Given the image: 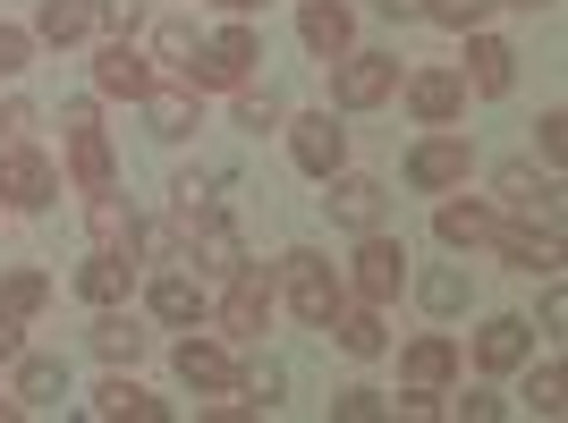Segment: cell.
<instances>
[{
	"mask_svg": "<svg viewBox=\"0 0 568 423\" xmlns=\"http://www.w3.org/2000/svg\"><path fill=\"white\" fill-rule=\"evenodd\" d=\"M272 280L288 288V306H297V322H314V330H332V313L348 306V280H339L332 262L314 255V246H288L281 262H272Z\"/></svg>",
	"mask_w": 568,
	"mask_h": 423,
	"instance_id": "1",
	"label": "cell"
},
{
	"mask_svg": "<svg viewBox=\"0 0 568 423\" xmlns=\"http://www.w3.org/2000/svg\"><path fill=\"white\" fill-rule=\"evenodd\" d=\"M390 94H399V60H382V51H339L332 60V111H382Z\"/></svg>",
	"mask_w": 568,
	"mask_h": 423,
	"instance_id": "2",
	"label": "cell"
},
{
	"mask_svg": "<svg viewBox=\"0 0 568 423\" xmlns=\"http://www.w3.org/2000/svg\"><path fill=\"white\" fill-rule=\"evenodd\" d=\"M348 288H356V306H390V297L407 288V246H399L390 229H365V237H356Z\"/></svg>",
	"mask_w": 568,
	"mask_h": 423,
	"instance_id": "3",
	"label": "cell"
},
{
	"mask_svg": "<svg viewBox=\"0 0 568 423\" xmlns=\"http://www.w3.org/2000/svg\"><path fill=\"white\" fill-rule=\"evenodd\" d=\"M467 169H475V144L458 136V127H433L416 153H407V187H425V195H450L467 187Z\"/></svg>",
	"mask_w": 568,
	"mask_h": 423,
	"instance_id": "4",
	"label": "cell"
},
{
	"mask_svg": "<svg viewBox=\"0 0 568 423\" xmlns=\"http://www.w3.org/2000/svg\"><path fill=\"white\" fill-rule=\"evenodd\" d=\"M272 306H281V280H272L263 262H237V271H230V297H221V330H230V339H263Z\"/></svg>",
	"mask_w": 568,
	"mask_h": 423,
	"instance_id": "5",
	"label": "cell"
},
{
	"mask_svg": "<svg viewBox=\"0 0 568 423\" xmlns=\"http://www.w3.org/2000/svg\"><path fill=\"white\" fill-rule=\"evenodd\" d=\"M60 127H69V178H77L85 195L111 187L119 169H111V136H102V111H94V102H69V111H60Z\"/></svg>",
	"mask_w": 568,
	"mask_h": 423,
	"instance_id": "6",
	"label": "cell"
},
{
	"mask_svg": "<svg viewBox=\"0 0 568 423\" xmlns=\"http://www.w3.org/2000/svg\"><path fill=\"white\" fill-rule=\"evenodd\" d=\"M51 195H60V169L34 153V136H26V144H0V204H9V212H43Z\"/></svg>",
	"mask_w": 568,
	"mask_h": 423,
	"instance_id": "7",
	"label": "cell"
},
{
	"mask_svg": "<svg viewBox=\"0 0 568 423\" xmlns=\"http://www.w3.org/2000/svg\"><path fill=\"white\" fill-rule=\"evenodd\" d=\"M493 195H500L509 212H526L535 229H560V178H551V169H535V162H500V169H493Z\"/></svg>",
	"mask_w": 568,
	"mask_h": 423,
	"instance_id": "8",
	"label": "cell"
},
{
	"mask_svg": "<svg viewBox=\"0 0 568 423\" xmlns=\"http://www.w3.org/2000/svg\"><path fill=\"white\" fill-rule=\"evenodd\" d=\"M399 94L416 111V127H458L467 118V76L458 69H416V76H399Z\"/></svg>",
	"mask_w": 568,
	"mask_h": 423,
	"instance_id": "9",
	"label": "cell"
},
{
	"mask_svg": "<svg viewBox=\"0 0 568 423\" xmlns=\"http://www.w3.org/2000/svg\"><path fill=\"white\" fill-rule=\"evenodd\" d=\"M323 187H332V195H323V212H332L339 229H356V237H365V229H382V220H390V187H382V178H356V169H332Z\"/></svg>",
	"mask_w": 568,
	"mask_h": 423,
	"instance_id": "10",
	"label": "cell"
},
{
	"mask_svg": "<svg viewBox=\"0 0 568 423\" xmlns=\"http://www.w3.org/2000/svg\"><path fill=\"white\" fill-rule=\"evenodd\" d=\"M288 153H297L306 178H332V169L348 162V127H339L332 111H306V118H288Z\"/></svg>",
	"mask_w": 568,
	"mask_h": 423,
	"instance_id": "11",
	"label": "cell"
},
{
	"mask_svg": "<svg viewBox=\"0 0 568 423\" xmlns=\"http://www.w3.org/2000/svg\"><path fill=\"white\" fill-rule=\"evenodd\" d=\"M493 246L509 271H544V280H560V229H535V220H493Z\"/></svg>",
	"mask_w": 568,
	"mask_h": 423,
	"instance_id": "12",
	"label": "cell"
},
{
	"mask_svg": "<svg viewBox=\"0 0 568 423\" xmlns=\"http://www.w3.org/2000/svg\"><path fill=\"white\" fill-rule=\"evenodd\" d=\"M179 381H187V390H204V399H230V390H237L230 339H179Z\"/></svg>",
	"mask_w": 568,
	"mask_h": 423,
	"instance_id": "13",
	"label": "cell"
},
{
	"mask_svg": "<svg viewBox=\"0 0 568 423\" xmlns=\"http://www.w3.org/2000/svg\"><path fill=\"white\" fill-rule=\"evenodd\" d=\"M526 355H535V322L526 313H493V322L475 330V364L484 373H518Z\"/></svg>",
	"mask_w": 568,
	"mask_h": 423,
	"instance_id": "14",
	"label": "cell"
},
{
	"mask_svg": "<svg viewBox=\"0 0 568 423\" xmlns=\"http://www.w3.org/2000/svg\"><path fill=\"white\" fill-rule=\"evenodd\" d=\"M297 43H306L314 60H339V51H356L348 0H306V9H297Z\"/></svg>",
	"mask_w": 568,
	"mask_h": 423,
	"instance_id": "15",
	"label": "cell"
},
{
	"mask_svg": "<svg viewBox=\"0 0 568 423\" xmlns=\"http://www.w3.org/2000/svg\"><path fill=\"white\" fill-rule=\"evenodd\" d=\"M94 85H102V94H119V102H144L162 76H153V60H144L136 43H102L94 51Z\"/></svg>",
	"mask_w": 568,
	"mask_h": 423,
	"instance_id": "16",
	"label": "cell"
},
{
	"mask_svg": "<svg viewBox=\"0 0 568 423\" xmlns=\"http://www.w3.org/2000/svg\"><path fill=\"white\" fill-rule=\"evenodd\" d=\"M475 85V94H509L518 85V51L500 43V34H484V25H467V69H458Z\"/></svg>",
	"mask_w": 568,
	"mask_h": 423,
	"instance_id": "17",
	"label": "cell"
},
{
	"mask_svg": "<svg viewBox=\"0 0 568 423\" xmlns=\"http://www.w3.org/2000/svg\"><path fill=\"white\" fill-rule=\"evenodd\" d=\"M144 306H153V322L187 330V322H204V313H213V297H204V280H187V271H162V280L144 288Z\"/></svg>",
	"mask_w": 568,
	"mask_h": 423,
	"instance_id": "18",
	"label": "cell"
},
{
	"mask_svg": "<svg viewBox=\"0 0 568 423\" xmlns=\"http://www.w3.org/2000/svg\"><path fill=\"white\" fill-rule=\"evenodd\" d=\"M128 280H136V262L119 255V246H94L85 271H77V297H85V306H128Z\"/></svg>",
	"mask_w": 568,
	"mask_h": 423,
	"instance_id": "19",
	"label": "cell"
},
{
	"mask_svg": "<svg viewBox=\"0 0 568 423\" xmlns=\"http://www.w3.org/2000/svg\"><path fill=\"white\" fill-rule=\"evenodd\" d=\"M399 373L416 381V390H450V381H458V339H442V330H425V339H407Z\"/></svg>",
	"mask_w": 568,
	"mask_h": 423,
	"instance_id": "20",
	"label": "cell"
},
{
	"mask_svg": "<svg viewBox=\"0 0 568 423\" xmlns=\"http://www.w3.org/2000/svg\"><path fill=\"white\" fill-rule=\"evenodd\" d=\"M144 348H153V330H144L136 313H119V306H102V322H94V355H102V364H136Z\"/></svg>",
	"mask_w": 568,
	"mask_h": 423,
	"instance_id": "21",
	"label": "cell"
},
{
	"mask_svg": "<svg viewBox=\"0 0 568 423\" xmlns=\"http://www.w3.org/2000/svg\"><path fill=\"white\" fill-rule=\"evenodd\" d=\"M94 415L102 423H119V415H128V423H162L170 415V399H153V390H136V381H102V390H94Z\"/></svg>",
	"mask_w": 568,
	"mask_h": 423,
	"instance_id": "22",
	"label": "cell"
},
{
	"mask_svg": "<svg viewBox=\"0 0 568 423\" xmlns=\"http://www.w3.org/2000/svg\"><path fill=\"white\" fill-rule=\"evenodd\" d=\"M144 127H153L162 144L195 136V94H187V85H153V94H144Z\"/></svg>",
	"mask_w": 568,
	"mask_h": 423,
	"instance_id": "23",
	"label": "cell"
},
{
	"mask_svg": "<svg viewBox=\"0 0 568 423\" xmlns=\"http://www.w3.org/2000/svg\"><path fill=\"white\" fill-rule=\"evenodd\" d=\"M18 399H26V415H34V406H60L69 399V364H60V355H18Z\"/></svg>",
	"mask_w": 568,
	"mask_h": 423,
	"instance_id": "24",
	"label": "cell"
},
{
	"mask_svg": "<svg viewBox=\"0 0 568 423\" xmlns=\"http://www.w3.org/2000/svg\"><path fill=\"white\" fill-rule=\"evenodd\" d=\"M332 339L356 355V364H365V355H382V348H390V330H382V306H339V313H332Z\"/></svg>",
	"mask_w": 568,
	"mask_h": 423,
	"instance_id": "25",
	"label": "cell"
},
{
	"mask_svg": "<svg viewBox=\"0 0 568 423\" xmlns=\"http://www.w3.org/2000/svg\"><path fill=\"white\" fill-rule=\"evenodd\" d=\"M85 229H94V246H119V255H128V246H136V212L119 204L111 187H94L85 195Z\"/></svg>",
	"mask_w": 568,
	"mask_h": 423,
	"instance_id": "26",
	"label": "cell"
},
{
	"mask_svg": "<svg viewBox=\"0 0 568 423\" xmlns=\"http://www.w3.org/2000/svg\"><path fill=\"white\" fill-rule=\"evenodd\" d=\"M94 34V0H43L34 9V43H85Z\"/></svg>",
	"mask_w": 568,
	"mask_h": 423,
	"instance_id": "27",
	"label": "cell"
},
{
	"mask_svg": "<svg viewBox=\"0 0 568 423\" xmlns=\"http://www.w3.org/2000/svg\"><path fill=\"white\" fill-rule=\"evenodd\" d=\"M433 229H442V246H493V204H442Z\"/></svg>",
	"mask_w": 568,
	"mask_h": 423,
	"instance_id": "28",
	"label": "cell"
},
{
	"mask_svg": "<svg viewBox=\"0 0 568 423\" xmlns=\"http://www.w3.org/2000/svg\"><path fill=\"white\" fill-rule=\"evenodd\" d=\"M237 390H246V406H255V415H272V406L288 399V373H281V364H272V355H255V364L237 373Z\"/></svg>",
	"mask_w": 568,
	"mask_h": 423,
	"instance_id": "29",
	"label": "cell"
},
{
	"mask_svg": "<svg viewBox=\"0 0 568 423\" xmlns=\"http://www.w3.org/2000/svg\"><path fill=\"white\" fill-rule=\"evenodd\" d=\"M416 297H425V313H442V322H450V313H467V271H450V262H442V271H425V280H416Z\"/></svg>",
	"mask_w": 568,
	"mask_h": 423,
	"instance_id": "30",
	"label": "cell"
},
{
	"mask_svg": "<svg viewBox=\"0 0 568 423\" xmlns=\"http://www.w3.org/2000/svg\"><path fill=\"white\" fill-rule=\"evenodd\" d=\"M195 51H204V43H195V25H187V18H162V25H153V60H162L170 76H187Z\"/></svg>",
	"mask_w": 568,
	"mask_h": 423,
	"instance_id": "31",
	"label": "cell"
},
{
	"mask_svg": "<svg viewBox=\"0 0 568 423\" xmlns=\"http://www.w3.org/2000/svg\"><path fill=\"white\" fill-rule=\"evenodd\" d=\"M0 306L18 313V322H26V313H43L51 306V280H43V271H9V280H0Z\"/></svg>",
	"mask_w": 568,
	"mask_h": 423,
	"instance_id": "32",
	"label": "cell"
},
{
	"mask_svg": "<svg viewBox=\"0 0 568 423\" xmlns=\"http://www.w3.org/2000/svg\"><path fill=\"white\" fill-rule=\"evenodd\" d=\"M237 127H246V136H272V127H281V94H255V85H237Z\"/></svg>",
	"mask_w": 568,
	"mask_h": 423,
	"instance_id": "33",
	"label": "cell"
},
{
	"mask_svg": "<svg viewBox=\"0 0 568 423\" xmlns=\"http://www.w3.org/2000/svg\"><path fill=\"white\" fill-rule=\"evenodd\" d=\"M500 0H425V18L433 25H450V34H467V25H484Z\"/></svg>",
	"mask_w": 568,
	"mask_h": 423,
	"instance_id": "34",
	"label": "cell"
},
{
	"mask_svg": "<svg viewBox=\"0 0 568 423\" xmlns=\"http://www.w3.org/2000/svg\"><path fill=\"white\" fill-rule=\"evenodd\" d=\"M560 406H568V399H560V364H535V373H526V415L551 423Z\"/></svg>",
	"mask_w": 568,
	"mask_h": 423,
	"instance_id": "35",
	"label": "cell"
},
{
	"mask_svg": "<svg viewBox=\"0 0 568 423\" xmlns=\"http://www.w3.org/2000/svg\"><path fill=\"white\" fill-rule=\"evenodd\" d=\"M94 25L111 34V43H128V34L144 25V0H94Z\"/></svg>",
	"mask_w": 568,
	"mask_h": 423,
	"instance_id": "36",
	"label": "cell"
},
{
	"mask_svg": "<svg viewBox=\"0 0 568 423\" xmlns=\"http://www.w3.org/2000/svg\"><path fill=\"white\" fill-rule=\"evenodd\" d=\"M34 69V25H0V76Z\"/></svg>",
	"mask_w": 568,
	"mask_h": 423,
	"instance_id": "37",
	"label": "cell"
},
{
	"mask_svg": "<svg viewBox=\"0 0 568 423\" xmlns=\"http://www.w3.org/2000/svg\"><path fill=\"white\" fill-rule=\"evenodd\" d=\"M382 415H407V423H425V415H442V390H416V381H407L399 399H382Z\"/></svg>",
	"mask_w": 568,
	"mask_h": 423,
	"instance_id": "38",
	"label": "cell"
},
{
	"mask_svg": "<svg viewBox=\"0 0 568 423\" xmlns=\"http://www.w3.org/2000/svg\"><path fill=\"white\" fill-rule=\"evenodd\" d=\"M332 415H339V423H374V415H382V390H365V381H356V390H339V399H332Z\"/></svg>",
	"mask_w": 568,
	"mask_h": 423,
	"instance_id": "39",
	"label": "cell"
},
{
	"mask_svg": "<svg viewBox=\"0 0 568 423\" xmlns=\"http://www.w3.org/2000/svg\"><path fill=\"white\" fill-rule=\"evenodd\" d=\"M34 127H43V118H34V102H0V144H26Z\"/></svg>",
	"mask_w": 568,
	"mask_h": 423,
	"instance_id": "40",
	"label": "cell"
},
{
	"mask_svg": "<svg viewBox=\"0 0 568 423\" xmlns=\"http://www.w3.org/2000/svg\"><path fill=\"white\" fill-rule=\"evenodd\" d=\"M535 144H544V162H560V153H568V111H544V118H535Z\"/></svg>",
	"mask_w": 568,
	"mask_h": 423,
	"instance_id": "41",
	"label": "cell"
},
{
	"mask_svg": "<svg viewBox=\"0 0 568 423\" xmlns=\"http://www.w3.org/2000/svg\"><path fill=\"white\" fill-rule=\"evenodd\" d=\"M458 415H467V423H500V415H509V399H493V390H467V399H458Z\"/></svg>",
	"mask_w": 568,
	"mask_h": 423,
	"instance_id": "42",
	"label": "cell"
},
{
	"mask_svg": "<svg viewBox=\"0 0 568 423\" xmlns=\"http://www.w3.org/2000/svg\"><path fill=\"white\" fill-rule=\"evenodd\" d=\"M18 355H26V330H18V313L0 306V364H18Z\"/></svg>",
	"mask_w": 568,
	"mask_h": 423,
	"instance_id": "43",
	"label": "cell"
},
{
	"mask_svg": "<svg viewBox=\"0 0 568 423\" xmlns=\"http://www.w3.org/2000/svg\"><path fill=\"white\" fill-rule=\"evenodd\" d=\"M382 18H425V0H374Z\"/></svg>",
	"mask_w": 568,
	"mask_h": 423,
	"instance_id": "44",
	"label": "cell"
},
{
	"mask_svg": "<svg viewBox=\"0 0 568 423\" xmlns=\"http://www.w3.org/2000/svg\"><path fill=\"white\" fill-rule=\"evenodd\" d=\"M221 9H230V18H255V9H272V0H221Z\"/></svg>",
	"mask_w": 568,
	"mask_h": 423,
	"instance_id": "45",
	"label": "cell"
},
{
	"mask_svg": "<svg viewBox=\"0 0 568 423\" xmlns=\"http://www.w3.org/2000/svg\"><path fill=\"white\" fill-rule=\"evenodd\" d=\"M509 9H551V0H509Z\"/></svg>",
	"mask_w": 568,
	"mask_h": 423,
	"instance_id": "46",
	"label": "cell"
}]
</instances>
